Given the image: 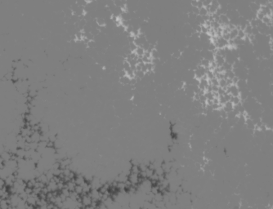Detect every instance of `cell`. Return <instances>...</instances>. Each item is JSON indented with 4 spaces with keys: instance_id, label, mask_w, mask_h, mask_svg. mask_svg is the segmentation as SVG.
<instances>
[{
    "instance_id": "cell-1",
    "label": "cell",
    "mask_w": 273,
    "mask_h": 209,
    "mask_svg": "<svg viewBox=\"0 0 273 209\" xmlns=\"http://www.w3.org/2000/svg\"><path fill=\"white\" fill-rule=\"evenodd\" d=\"M38 199H39V196L32 193L30 195H29L28 196V198H27V199H26L25 203H26L27 204H29V205H32V206L35 207V206L37 205V201H38Z\"/></svg>"
},
{
    "instance_id": "cell-2",
    "label": "cell",
    "mask_w": 273,
    "mask_h": 209,
    "mask_svg": "<svg viewBox=\"0 0 273 209\" xmlns=\"http://www.w3.org/2000/svg\"><path fill=\"white\" fill-rule=\"evenodd\" d=\"M214 62L216 64L217 67H222V65H224V63L226 62L225 61V57H222L221 55H217V54H215L214 55Z\"/></svg>"
},
{
    "instance_id": "cell-3",
    "label": "cell",
    "mask_w": 273,
    "mask_h": 209,
    "mask_svg": "<svg viewBox=\"0 0 273 209\" xmlns=\"http://www.w3.org/2000/svg\"><path fill=\"white\" fill-rule=\"evenodd\" d=\"M0 209H11L10 206L8 198L7 199H2L0 201Z\"/></svg>"
},
{
    "instance_id": "cell-4",
    "label": "cell",
    "mask_w": 273,
    "mask_h": 209,
    "mask_svg": "<svg viewBox=\"0 0 273 209\" xmlns=\"http://www.w3.org/2000/svg\"><path fill=\"white\" fill-rule=\"evenodd\" d=\"M0 157L3 158V160L5 163L6 162H7V161H9L10 159L12 158L11 153L8 152V151H7V150H4L3 152L2 153V154H0Z\"/></svg>"
},
{
    "instance_id": "cell-5",
    "label": "cell",
    "mask_w": 273,
    "mask_h": 209,
    "mask_svg": "<svg viewBox=\"0 0 273 209\" xmlns=\"http://www.w3.org/2000/svg\"><path fill=\"white\" fill-rule=\"evenodd\" d=\"M210 63L211 61H209V60H208V59H206V58H203V59H201V61H200V64H199V65L207 69L210 67Z\"/></svg>"
},
{
    "instance_id": "cell-6",
    "label": "cell",
    "mask_w": 273,
    "mask_h": 209,
    "mask_svg": "<svg viewBox=\"0 0 273 209\" xmlns=\"http://www.w3.org/2000/svg\"><path fill=\"white\" fill-rule=\"evenodd\" d=\"M120 82L121 83H122V84H124V85L130 84V82H131V79H130L129 77H128L127 75H124V76H122V77H120Z\"/></svg>"
},
{
    "instance_id": "cell-7",
    "label": "cell",
    "mask_w": 273,
    "mask_h": 209,
    "mask_svg": "<svg viewBox=\"0 0 273 209\" xmlns=\"http://www.w3.org/2000/svg\"><path fill=\"white\" fill-rule=\"evenodd\" d=\"M145 49L141 47V46H139V47H137L136 49V51H134L135 53H136V55L138 57H142L144 56V54H145Z\"/></svg>"
},
{
    "instance_id": "cell-8",
    "label": "cell",
    "mask_w": 273,
    "mask_h": 209,
    "mask_svg": "<svg viewBox=\"0 0 273 209\" xmlns=\"http://www.w3.org/2000/svg\"><path fill=\"white\" fill-rule=\"evenodd\" d=\"M237 37H238V29L236 27L230 31V39H236Z\"/></svg>"
},
{
    "instance_id": "cell-9",
    "label": "cell",
    "mask_w": 273,
    "mask_h": 209,
    "mask_svg": "<svg viewBox=\"0 0 273 209\" xmlns=\"http://www.w3.org/2000/svg\"><path fill=\"white\" fill-rule=\"evenodd\" d=\"M96 21H97V25L99 27H104L106 25V21L102 17H97Z\"/></svg>"
},
{
    "instance_id": "cell-10",
    "label": "cell",
    "mask_w": 273,
    "mask_h": 209,
    "mask_svg": "<svg viewBox=\"0 0 273 209\" xmlns=\"http://www.w3.org/2000/svg\"><path fill=\"white\" fill-rule=\"evenodd\" d=\"M199 16H201V17H205V16L209 15V11H208L207 7H202L201 8H199Z\"/></svg>"
},
{
    "instance_id": "cell-11",
    "label": "cell",
    "mask_w": 273,
    "mask_h": 209,
    "mask_svg": "<svg viewBox=\"0 0 273 209\" xmlns=\"http://www.w3.org/2000/svg\"><path fill=\"white\" fill-rule=\"evenodd\" d=\"M134 73H135V78L136 79H142L146 75V73L142 72V70H135Z\"/></svg>"
},
{
    "instance_id": "cell-12",
    "label": "cell",
    "mask_w": 273,
    "mask_h": 209,
    "mask_svg": "<svg viewBox=\"0 0 273 209\" xmlns=\"http://www.w3.org/2000/svg\"><path fill=\"white\" fill-rule=\"evenodd\" d=\"M136 47H137V46H136V43H134V41H133V42H130V43H129V51H136Z\"/></svg>"
},
{
    "instance_id": "cell-13",
    "label": "cell",
    "mask_w": 273,
    "mask_h": 209,
    "mask_svg": "<svg viewBox=\"0 0 273 209\" xmlns=\"http://www.w3.org/2000/svg\"><path fill=\"white\" fill-rule=\"evenodd\" d=\"M87 46H88V47H93L95 46V42H94V40H89V41L87 43Z\"/></svg>"
},
{
    "instance_id": "cell-14",
    "label": "cell",
    "mask_w": 273,
    "mask_h": 209,
    "mask_svg": "<svg viewBox=\"0 0 273 209\" xmlns=\"http://www.w3.org/2000/svg\"><path fill=\"white\" fill-rule=\"evenodd\" d=\"M6 186L5 184V180H3V178H0V190L4 188Z\"/></svg>"
},
{
    "instance_id": "cell-15",
    "label": "cell",
    "mask_w": 273,
    "mask_h": 209,
    "mask_svg": "<svg viewBox=\"0 0 273 209\" xmlns=\"http://www.w3.org/2000/svg\"><path fill=\"white\" fill-rule=\"evenodd\" d=\"M4 165H5V162L0 157V169H3L4 168Z\"/></svg>"
},
{
    "instance_id": "cell-16",
    "label": "cell",
    "mask_w": 273,
    "mask_h": 209,
    "mask_svg": "<svg viewBox=\"0 0 273 209\" xmlns=\"http://www.w3.org/2000/svg\"><path fill=\"white\" fill-rule=\"evenodd\" d=\"M197 3H198V0H192V1H191V5H192V7H197Z\"/></svg>"
},
{
    "instance_id": "cell-17",
    "label": "cell",
    "mask_w": 273,
    "mask_h": 209,
    "mask_svg": "<svg viewBox=\"0 0 273 209\" xmlns=\"http://www.w3.org/2000/svg\"><path fill=\"white\" fill-rule=\"evenodd\" d=\"M26 209H35V207L32 206V205H29L26 204Z\"/></svg>"
}]
</instances>
